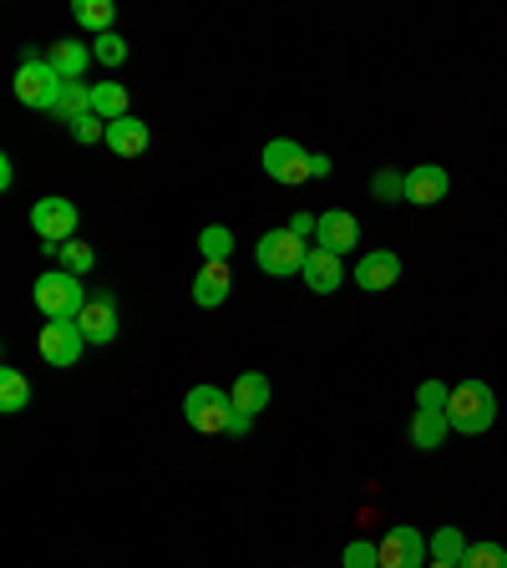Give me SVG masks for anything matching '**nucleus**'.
I'll return each instance as SVG.
<instances>
[{"label":"nucleus","instance_id":"31","mask_svg":"<svg viewBox=\"0 0 507 568\" xmlns=\"http://www.w3.org/2000/svg\"><path fill=\"white\" fill-rule=\"evenodd\" d=\"M447 402H452V390L442 386V381H422V390H416V406H422V412H447Z\"/></svg>","mask_w":507,"mask_h":568},{"label":"nucleus","instance_id":"27","mask_svg":"<svg viewBox=\"0 0 507 568\" xmlns=\"http://www.w3.org/2000/svg\"><path fill=\"white\" fill-rule=\"evenodd\" d=\"M92 61H102L107 71H112V67H122V61H128V41H122L118 31L92 36Z\"/></svg>","mask_w":507,"mask_h":568},{"label":"nucleus","instance_id":"9","mask_svg":"<svg viewBox=\"0 0 507 568\" xmlns=\"http://www.w3.org/2000/svg\"><path fill=\"white\" fill-rule=\"evenodd\" d=\"M426 554H432V544L416 528H406V523H396L381 538V568H426Z\"/></svg>","mask_w":507,"mask_h":568},{"label":"nucleus","instance_id":"18","mask_svg":"<svg viewBox=\"0 0 507 568\" xmlns=\"http://www.w3.org/2000/svg\"><path fill=\"white\" fill-rule=\"evenodd\" d=\"M229 396H234V406L239 412H249V416H260L264 406H270V376H264V371H244V376H234V390H229Z\"/></svg>","mask_w":507,"mask_h":568},{"label":"nucleus","instance_id":"7","mask_svg":"<svg viewBox=\"0 0 507 568\" xmlns=\"http://www.w3.org/2000/svg\"><path fill=\"white\" fill-rule=\"evenodd\" d=\"M264 173H270L274 183H284V189H300V183L315 178V153H305V148L290 138H274L270 148H264Z\"/></svg>","mask_w":507,"mask_h":568},{"label":"nucleus","instance_id":"32","mask_svg":"<svg viewBox=\"0 0 507 568\" xmlns=\"http://www.w3.org/2000/svg\"><path fill=\"white\" fill-rule=\"evenodd\" d=\"M71 138L77 142H107V122L97 118V112H87L82 122H71Z\"/></svg>","mask_w":507,"mask_h":568},{"label":"nucleus","instance_id":"35","mask_svg":"<svg viewBox=\"0 0 507 568\" xmlns=\"http://www.w3.org/2000/svg\"><path fill=\"white\" fill-rule=\"evenodd\" d=\"M426 568H462V564H437V558H432V564H426Z\"/></svg>","mask_w":507,"mask_h":568},{"label":"nucleus","instance_id":"21","mask_svg":"<svg viewBox=\"0 0 507 568\" xmlns=\"http://www.w3.org/2000/svg\"><path fill=\"white\" fill-rule=\"evenodd\" d=\"M92 112H97L102 122L132 118V112H128V87H122V82H97V87H92Z\"/></svg>","mask_w":507,"mask_h":568},{"label":"nucleus","instance_id":"16","mask_svg":"<svg viewBox=\"0 0 507 568\" xmlns=\"http://www.w3.org/2000/svg\"><path fill=\"white\" fill-rule=\"evenodd\" d=\"M47 61L51 67H57V77L61 82H82V71L92 67V47H87V41H51L47 47Z\"/></svg>","mask_w":507,"mask_h":568},{"label":"nucleus","instance_id":"3","mask_svg":"<svg viewBox=\"0 0 507 568\" xmlns=\"http://www.w3.org/2000/svg\"><path fill=\"white\" fill-rule=\"evenodd\" d=\"M234 396L219 386H193L189 396H183V422L193 426V432H203V437H224L229 426H234Z\"/></svg>","mask_w":507,"mask_h":568},{"label":"nucleus","instance_id":"17","mask_svg":"<svg viewBox=\"0 0 507 568\" xmlns=\"http://www.w3.org/2000/svg\"><path fill=\"white\" fill-rule=\"evenodd\" d=\"M305 284L310 290H315V295H335V290H341L345 284V270H341V260H335V254H325V248H310V260H305Z\"/></svg>","mask_w":507,"mask_h":568},{"label":"nucleus","instance_id":"29","mask_svg":"<svg viewBox=\"0 0 507 568\" xmlns=\"http://www.w3.org/2000/svg\"><path fill=\"white\" fill-rule=\"evenodd\" d=\"M341 564H345V568H381V544H366V538H355V544H345Z\"/></svg>","mask_w":507,"mask_h":568},{"label":"nucleus","instance_id":"10","mask_svg":"<svg viewBox=\"0 0 507 568\" xmlns=\"http://www.w3.org/2000/svg\"><path fill=\"white\" fill-rule=\"evenodd\" d=\"M315 244L325 248V254H351L355 244H361V224H355V213H345V209H331V213H320V234H315Z\"/></svg>","mask_w":507,"mask_h":568},{"label":"nucleus","instance_id":"4","mask_svg":"<svg viewBox=\"0 0 507 568\" xmlns=\"http://www.w3.org/2000/svg\"><path fill=\"white\" fill-rule=\"evenodd\" d=\"M57 92H61V77H57V67H51L47 57L36 47H26L21 51V71H16V102L21 106H41V112H51V102H57Z\"/></svg>","mask_w":507,"mask_h":568},{"label":"nucleus","instance_id":"8","mask_svg":"<svg viewBox=\"0 0 507 568\" xmlns=\"http://www.w3.org/2000/svg\"><path fill=\"white\" fill-rule=\"evenodd\" d=\"M36 345H41V361H47V366L71 371L77 361H82V351H87V335H82V325H77V320H51Z\"/></svg>","mask_w":507,"mask_h":568},{"label":"nucleus","instance_id":"1","mask_svg":"<svg viewBox=\"0 0 507 568\" xmlns=\"http://www.w3.org/2000/svg\"><path fill=\"white\" fill-rule=\"evenodd\" d=\"M31 300H36V310L47 320H77L87 310V284L77 280V274H67V270H47L41 280L31 284Z\"/></svg>","mask_w":507,"mask_h":568},{"label":"nucleus","instance_id":"2","mask_svg":"<svg viewBox=\"0 0 507 568\" xmlns=\"http://www.w3.org/2000/svg\"><path fill=\"white\" fill-rule=\"evenodd\" d=\"M447 422H452V432H462V437L487 432V426L497 422L493 386H487V381H462V386L452 390V402H447Z\"/></svg>","mask_w":507,"mask_h":568},{"label":"nucleus","instance_id":"6","mask_svg":"<svg viewBox=\"0 0 507 568\" xmlns=\"http://www.w3.org/2000/svg\"><path fill=\"white\" fill-rule=\"evenodd\" d=\"M31 229H36V239H41L51 254H61V248L77 239V203L61 199V193L31 203Z\"/></svg>","mask_w":507,"mask_h":568},{"label":"nucleus","instance_id":"34","mask_svg":"<svg viewBox=\"0 0 507 568\" xmlns=\"http://www.w3.org/2000/svg\"><path fill=\"white\" fill-rule=\"evenodd\" d=\"M16 183V168H11V158H0V189H11Z\"/></svg>","mask_w":507,"mask_h":568},{"label":"nucleus","instance_id":"24","mask_svg":"<svg viewBox=\"0 0 507 568\" xmlns=\"http://www.w3.org/2000/svg\"><path fill=\"white\" fill-rule=\"evenodd\" d=\"M199 254H203V264H229L234 260V234L224 224H209L199 234Z\"/></svg>","mask_w":507,"mask_h":568},{"label":"nucleus","instance_id":"20","mask_svg":"<svg viewBox=\"0 0 507 568\" xmlns=\"http://www.w3.org/2000/svg\"><path fill=\"white\" fill-rule=\"evenodd\" d=\"M87 112H92V87H87V82H61L57 102H51V118L71 128V122H82Z\"/></svg>","mask_w":507,"mask_h":568},{"label":"nucleus","instance_id":"14","mask_svg":"<svg viewBox=\"0 0 507 568\" xmlns=\"http://www.w3.org/2000/svg\"><path fill=\"white\" fill-rule=\"evenodd\" d=\"M229 295H234V270L229 264H203L193 274V305L199 310H219Z\"/></svg>","mask_w":507,"mask_h":568},{"label":"nucleus","instance_id":"11","mask_svg":"<svg viewBox=\"0 0 507 568\" xmlns=\"http://www.w3.org/2000/svg\"><path fill=\"white\" fill-rule=\"evenodd\" d=\"M77 325H82L87 345H112V341H118V300H112V295H92V300H87V310L77 315Z\"/></svg>","mask_w":507,"mask_h":568},{"label":"nucleus","instance_id":"22","mask_svg":"<svg viewBox=\"0 0 507 568\" xmlns=\"http://www.w3.org/2000/svg\"><path fill=\"white\" fill-rule=\"evenodd\" d=\"M26 406H31V381H26L16 366H6L0 371V412L16 416V412H26Z\"/></svg>","mask_w":507,"mask_h":568},{"label":"nucleus","instance_id":"5","mask_svg":"<svg viewBox=\"0 0 507 568\" xmlns=\"http://www.w3.org/2000/svg\"><path fill=\"white\" fill-rule=\"evenodd\" d=\"M310 260V244L300 234H290V229H270V234L254 244V264H260L264 274H274V280H284V274H300Z\"/></svg>","mask_w":507,"mask_h":568},{"label":"nucleus","instance_id":"33","mask_svg":"<svg viewBox=\"0 0 507 568\" xmlns=\"http://www.w3.org/2000/svg\"><path fill=\"white\" fill-rule=\"evenodd\" d=\"M284 229H290V234H300V239H310V234H320V219H315V213H295Z\"/></svg>","mask_w":507,"mask_h":568},{"label":"nucleus","instance_id":"15","mask_svg":"<svg viewBox=\"0 0 507 568\" xmlns=\"http://www.w3.org/2000/svg\"><path fill=\"white\" fill-rule=\"evenodd\" d=\"M148 142H153V132H148V122H142V118L107 122V148H112L118 158H142V153H148Z\"/></svg>","mask_w":507,"mask_h":568},{"label":"nucleus","instance_id":"19","mask_svg":"<svg viewBox=\"0 0 507 568\" xmlns=\"http://www.w3.org/2000/svg\"><path fill=\"white\" fill-rule=\"evenodd\" d=\"M447 432H452L447 412H422V406L412 412V447L416 452H437L442 442H447Z\"/></svg>","mask_w":507,"mask_h":568},{"label":"nucleus","instance_id":"12","mask_svg":"<svg viewBox=\"0 0 507 568\" xmlns=\"http://www.w3.org/2000/svg\"><path fill=\"white\" fill-rule=\"evenodd\" d=\"M396 280H402V260H396L391 248H371V254H361V264H355V284L371 290V295L391 290Z\"/></svg>","mask_w":507,"mask_h":568},{"label":"nucleus","instance_id":"13","mask_svg":"<svg viewBox=\"0 0 507 568\" xmlns=\"http://www.w3.org/2000/svg\"><path fill=\"white\" fill-rule=\"evenodd\" d=\"M452 189V178L442 173L437 163H416L412 173H406V203H416V209H432V203H442Z\"/></svg>","mask_w":507,"mask_h":568},{"label":"nucleus","instance_id":"25","mask_svg":"<svg viewBox=\"0 0 507 568\" xmlns=\"http://www.w3.org/2000/svg\"><path fill=\"white\" fill-rule=\"evenodd\" d=\"M467 538H462V528H437V538H432V558L437 564H462L467 558Z\"/></svg>","mask_w":507,"mask_h":568},{"label":"nucleus","instance_id":"23","mask_svg":"<svg viewBox=\"0 0 507 568\" xmlns=\"http://www.w3.org/2000/svg\"><path fill=\"white\" fill-rule=\"evenodd\" d=\"M71 16H77L87 31L107 36V31H112V21H118V6H112V0H77V6H71Z\"/></svg>","mask_w":507,"mask_h":568},{"label":"nucleus","instance_id":"28","mask_svg":"<svg viewBox=\"0 0 507 568\" xmlns=\"http://www.w3.org/2000/svg\"><path fill=\"white\" fill-rule=\"evenodd\" d=\"M462 568H507V548L503 544H473Z\"/></svg>","mask_w":507,"mask_h":568},{"label":"nucleus","instance_id":"30","mask_svg":"<svg viewBox=\"0 0 507 568\" xmlns=\"http://www.w3.org/2000/svg\"><path fill=\"white\" fill-rule=\"evenodd\" d=\"M371 193H376V199H406V173H396V168H381V173L371 178Z\"/></svg>","mask_w":507,"mask_h":568},{"label":"nucleus","instance_id":"26","mask_svg":"<svg viewBox=\"0 0 507 568\" xmlns=\"http://www.w3.org/2000/svg\"><path fill=\"white\" fill-rule=\"evenodd\" d=\"M61 270L77 274V280H82V274H92L97 270V248L82 244V239H71V244L61 248Z\"/></svg>","mask_w":507,"mask_h":568}]
</instances>
